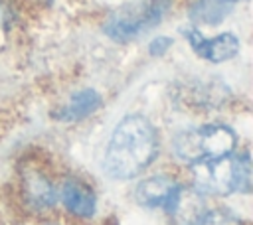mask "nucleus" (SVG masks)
Returning a JSON list of instances; mask_svg holds the SVG:
<instances>
[{
	"label": "nucleus",
	"mask_w": 253,
	"mask_h": 225,
	"mask_svg": "<svg viewBox=\"0 0 253 225\" xmlns=\"http://www.w3.org/2000/svg\"><path fill=\"white\" fill-rule=\"evenodd\" d=\"M184 36H186L188 43L192 45V49L200 57H204L208 61H213V63L227 61V59L235 57L237 51H239V39L229 32L213 36V38H206L200 30L188 28V30H184Z\"/></svg>",
	"instance_id": "5"
},
{
	"label": "nucleus",
	"mask_w": 253,
	"mask_h": 225,
	"mask_svg": "<svg viewBox=\"0 0 253 225\" xmlns=\"http://www.w3.org/2000/svg\"><path fill=\"white\" fill-rule=\"evenodd\" d=\"M158 138L154 126L142 116L123 118L105 152V172L117 180L134 178L156 156Z\"/></svg>",
	"instance_id": "1"
},
{
	"label": "nucleus",
	"mask_w": 253,
	"mask_h": 225,
	"mask_svg": "<svg viewBox=\"0 0 253 225\" xmlns=\"http://www.w3.org/2000/svg\"><path fill=\"white\" fill-rule=\"evenodd\" d=\"M99 105H101V97L95 91L85 89V91L77 93L69 101V105L65 107V111H63L61 116L63 118H69V120H77V118H83V116L91 114Z\"/></svg>",
	"instance_id": "10"
},
{
	"label": "nucleus",
	"mask_w": 253,
	"mask_h": 225,
	"mask_svg": "<svg viewBox=\"0 0 253 225\" xmlns=\"http://www.w3.org/2000/svg\"><path fill=\"white\" fill-rule=\"evenodd\" d=\"M198 225H241V221L225 209H211L202 215Z\"/></svg>",
	"instance_id": "12"
},
{
	"label": "nucleus",
	"mask_w": 253,
	"mask_h": 225,
	"mask_svg": "<svg viewBox=\"0 0 253 225\" xmlns=\"http://www.w3.org/2000/svg\"><path fill=\"white\" fill-rule=\"evenodd\" d=\"M235 2L237 0H196L190 6V18L198 24L215 26L233 10Z\"/></svg>",
	"instance_id": "9"
},
{
	"label": "nucleus",
	"mask_w": 253,
	"mask_h": 225,
	"mask_svg": "<svg viewBox=\"0 0 253 225\" xmlns=\"http://www.w3.org/2000/svg\"><path fill=\"white\" fill-rule=\"evenodd\" d=\"M194 184L200 193L229 195L233 191L247 193L251 189V162L247 154L227 160H208L192 164Z\"/></svg>",
	"instance_id": "2"
},
{
	"label": "nucleus",
	"mask_w": 253,
	"mask_h": 225,
	"mask_svg": "<svg viewBox=\"0 0 253 225\" xmlns=\"http://www.w3.org/2000/svg\"><path fill=\"white\" fill-rule=\"evenodd\" d=\"M61 199H63L65 207L75 215L89 217L95 213V205H97L95 193L83 182L67 180L61 188Z\"/></svg>",
	"instance_id": "8"
},
{
	"label": "nucleus",
	"mask_w": 253,
	"mask_h": 225,
	"mask_svg": "<svg viewBox=\"0 0 253 225\" xmlns=\"http://www.w3.org/2000/svg\"><path fill=\"white\" fill-rule=\"evenodd\" d=\"M172 0H134L117 8L105 22V34L115 41H130L148 30L156 28L166 12L170 10Z\"/></svg>",
	"instance_id": "3"
},
{
	"label": "nucleus",
	"mask_w": 253,
	"mask_h": 225,
	"mask_svg": "<svg viewBox=\"0 0 253 225\" xmlns=\"http://www.w3.org/2000/svg\"><path fill=\"white\" fill-rule=\"evenodd\" d=\"M235 134L223 124H206L182 130L174 138V152L178 158L198 164L208 160L225 158L235 148Z\"/></svg>",
	"instance_id": "4"
},
{
	"label": "nucleus",
	"mask_w": 253,
	"mask_h": 225,
	"mask_svg": "<svg viewBox=\"0 0 253 225\" xmlns=\"http://www.w3.org/2000/svg\"><path fill=\"white\" fill-rule=\"evenodd\" d=\"M178 184L164 178V176H152V178H146L142 180L134 193H136V199L138 203L146 205V207H162V209H168L176 191H178Z\"/></svg>",
	"instance_id": "6"
},
{
	"label": "nucleus",
	"mask_w": 253,
	"mask_h": 225,
	"mask_svg": "<svg viewBox=\"0 0 253 225\" xmlns=\"http://www.w3.org/2000/svg\"><path fill=\"white\" fill-rule=\"evenodd\" d=\"M28 182V197L34 205L38 207H49L55 201V191L51 188V184L42 178V176H32L26 180Z\"/></svg>",
	"instance_id": "11"
},
{
	"label": "nucleus",
	"mask_w": 253,
	"mask_h": 225,
	"mask_svg": "<svg viewBox=\"0 0 253 225\" xmlns=\"http://www.w3.org/2000/svg\"><path fill=\"white\" fill-rule=\"evenodd\" d=\"M170 45H172V39H170V38H166V36H158V38H154V39L150 41L148 51H150L152 55H162V53L168 51Z\"/></svg>",
	"instance_id": "13"
},
{
	"label": "nucleus",
	"mask_w": 253,
	"mask_h": 225,
	"mask_svg": "<svg viewBox=\"0 0 253 225\" xmlns=\"http://www.w3.org/2000/svg\"><path fill=\"white\" fill-rule=\"evenodd\" d=\"M166 211L182 225H198V221L206 213V203L198 189H186L180 186Z\"/></svg>",
	"instance_id": "7"
}]
</instances>
